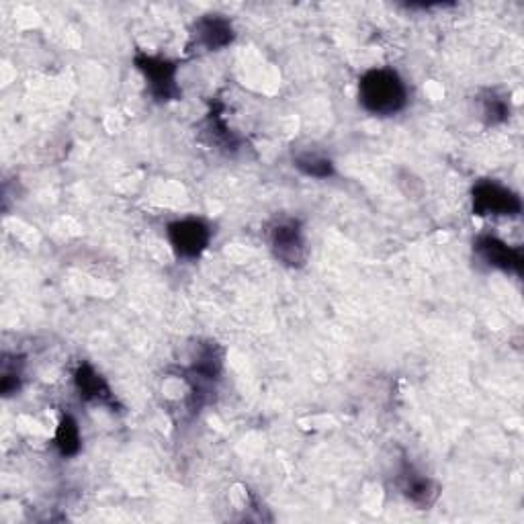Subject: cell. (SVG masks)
I'll return each mask as SVG.
<instances>
[{"label": "cell", "mask_w": 524, "mask_h": 524, "mask_svg": "<svg viewBox=\"0 0 524 524\" xmlns=\"http://www.w3.org/2000/svg\"><path fill=\"white\" fill-rule=\"evenodd\" d=\"M408 84L391 68H373L359 80V103L375 117H391L406 109Z\"/></svg>", "instance_id": "6da1fadb"}, {"label": "cell", "mask_w": 524, "mask_h": 524, "mask_svg": "<svg viewBox=\"0 0 524 524\" xmlns=\"http://www.w3.org/2000/svg\"><path fill=\"white\" fill-rule=\"evenodd\" d=\"M269 244L275 258L291 269L303 267L310 254L301 222L291 220V217H285V220H279L271 226Z\"/></svg>", "instance_id": "7a4b0ae2"}, {"label": "cell", "mask_w": 524, "mask_h": 524, "mask_svg": "<svg viewBox=\"0 0 524 524\" xmlns=\"http://www.w3.org/2000/svg\"><path fill=\"white\" fill-rule=\"evenodd\" d=\"M471 207L482 217H516L522 211V201L512 189L496 181H479L471 191Z\"/></svg>", "instance_id": "3957f363"}, {"label": "cell", "mask_w": 524, "mask_h": 524, "mask_svg": "<svg viewBox=\"0 0 524 524\" xmlns=\"http://www.w3.org/2000/svg\"><path fill=\"white\" fill-rule=\"evenodd\" d=\"M136 66L148 82V91L156 101H172L181 95L177 86V64L148 54L136 56Z\"/></svg>", "instance_id": "277c9868"}, {"label": "cell", "mask_w": 524, "mask_h": 524, "mask_svg": "<svg viewBox=\"0 0 524 524\" xmlns=\"http://www.w3.org/2000/svg\"><path fill=\"white\" fill-rule=\"evenodd\" d=\"M166 234L172 250L177 252V256L187 260L199 258L211 242L209 226L203 220H197V217H187V220L172 222Z\"/></svg>", "instance_id": "5b68a950"}, {"label": "cell", "mask_w": 524, "mask_h": 524, "mask_svg": "<svg viewBox=\"0 0 524 524\" xmlns=\"http://www.w3.org/2000/svg\"><path fill=\"white\" fill-rule=\"evenodd\" d=\"M475 256L486 262L488 267L502 271V273H512V275H520L522 273V250L514 248L510 244H506L504 240H500L498 236H479L473 244Z\"/></svg>", "instance_id": "8992f818"}, {"label": "cell", "mask_w": 524, "mask_h": 524, "mask_svg": "<svg viewBox=\"0 0 524 524\" xmlns=\"http://www.w3.org/2000/svg\"><path fill=\"white\" fill-rule=\"evenodd\" d=\"M234 41V27L222 15H205L193 25L191 46L203 48L205 52L224 50Z\"/></svg>", "instance_id": "52a82bcc"}, {"label": "cell", "mask_w": 524, "mask_h": 524, "mask_svg": "<svg viewBox=\"0 0 524 524\" xmlns=\"http://www.w3.org/2000/svg\"><path fill=\"white\" fill-rule=\"evenodd\" d=\"M398 486H400V492L416 506L420 508H428L434 504L436 496H439V492H436V486L430 482V479L416 471L412 465H404L400 469V475H398Z\"/></svg>", "instance_id": "ba28073f"}, {"label": "cell", "mask_w": 524, "mask_h": 524, "mask_svg": "<svg viewBox=\"0 0 524 524\" xmlns=\"http://www.w3.org/2000/svg\"><path fill=\"white\" fill-rule=\"evenodd\" d=\"M74 385L78 389V396L84 402H99L105 406H115V396L111 393L107 381L91 365L84 363L76 369Z\"/></svg>", "instance_id": "9c48e42d"}, {"label": "cell", "mask_w": 524, "mask_h": 524, "mask_svg": "<svg viewBox=\"0 0 524 524\" xmlns=\"http://www.w3.org/2000/svg\"><path fill=\"white\" fill-rule=\"evenodd\" d=\"M80 445H82V436H80V428L76 420L70 414L62 416L58 430H56V447L60 449L64 457H74L78 455Z\"/></svg>", "instance_id": "30bf717a"}, {"label": "cell", "mask_w": 524, "mask_h": 524, "mask_svg": "<svg viewBox=\"0 0 524 524\" xmlns=\"http://www.w3.org/2000/svg\"><path fill=\"white\" fill-rule=\"evenodd\" d=\"M293 164H295L297 170H301L305 174V177H312V179H328L334 174L332 160H328L326 156H320V154L295 156Z\"/></svg>", "instance_id": "8fae6325"}, {"label": "cell", "mask_w": 524, "mask_h": 524, "mask_svg": "<svg viewBox=\"0 0 524 524\" xmlns=\"http://www.w3.org/2000/svg\"><path fill=\"white\" fill-rule=\"evenodd\" d=\"M482 113H484V119L490 125H496V123H504L510 117V107H508V103L502 97H498L496 93H490L484 99Z\"/></svg>", "instance_id": "7c38bea8"}, {"label": "cell", "mask_w": 524, "mask_h": 524, "mask_svg": "<svg viewBox=\"0 0 524 524\" xmlns=\"http://www.w3.org/2000/svg\"><path fill=\"white\" fill-rule=\"evenodd\" d=\"M0 387H3V393L7 398L13 396V393H17L19 387H21V375L17 371H5L3 383H0Z\"/></svg>", "instance_id": "4fadbf2b"}]
</instances>
